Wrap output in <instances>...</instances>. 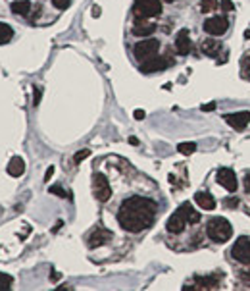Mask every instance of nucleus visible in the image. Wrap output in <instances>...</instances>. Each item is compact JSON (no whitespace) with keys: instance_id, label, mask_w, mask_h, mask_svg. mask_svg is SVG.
I'll return each instance as SVG.
<instances>
[{"instance_id":"1","label":"nucleus","mask_w":250,"mask_h":291,"mask_svg":"<svg viewBox=\"0 0 250 291\" xmlns=\"http://www.w3.org/2000/svg\"><path fill=\"white\" fill-rule=\"evenodd\" d=\"M156 203L147 197H129L125 199L122 209L118 212V222L125 232L139 234L152 226L156 218Z\"/></svg>"},{"instance_id":"2","label":"nucleus","mask_w":250,"mask_h":291,"mask_svg":"<svg viewBox=\"0 0 250 291\" xmlns=\"http://www.w3.org/2000/svg\"><path fill=\"white\" fill-rule=\"evenodd\" d=\"M206 234L212 241H218V243H225L233 238V226L225 220V218H212L206 226Z\"/></svg>"},{"instance_id":"3","label":"nucleus","mask_w":250,"mask_h":291,"mask_svg":"<svg viewBox=\"0 0 250 291\" xmlns=\"http://www.w3.org/2000/svg\"><path fill=\"white\" fill-rule=\"evenodd\" d=\"M160 12H162V2L160 0H135L133 14H135L137 20H147V18L160 16Z\"/></svg>"},{"instance_id":"4","label":"nucleus","mask_w":250,"mask_h":291,"mask_svg":"<svg viewBox=\"0 0 250 291\" xmlns=\"http://www.w3.org/2000/svg\"><path fill=\"white\" fill-rule=\"evenodd\" d=\"M158 51H160V41H156V39L139 41V43L135 45V49H133L135 58H137L139 62H145V60H149V58H152V56H156Z\"/></svg>"},{"instance_id":"5","label":"nucleus","mask_w":250,"mask_h":291,"mask_svg":"<svg viewBox=\"0 0 250 291\" xmlns=\"http://www.w3.org/2000/svg\"><path fill=\"white\" fill-rule=\"evenodd\" d=\"M231 257L241 263V265H249L250 266V238L249 236H241V238L235 241L233 249H231Z\"/></svg>"},{"instance_id":"6","label":"nucleus","mask_w":250,"mask_h":291,"mask_svg":"<svg viewBox=\"0 0 250 291\" xmlns=\"http://www.w3.org/2000/svg\"><path fill=\"white\" fill-rule=\"evenodd\" d=\"M93 193H95L97 201H100V203H106L112 197V189H110V184H108L106 176L95 174V178H93Z\"/></svg>"},{"instance_id":"7","label":"nucleus","mask_w":250,"mask_h":291,"mask_svg":"<svg viewBox=\"0 0 250 291\" xmlns=\"http://www.w3.org/2000/svg\"><path fill=\"white\" fill-rule=\"evenodd\" d=\"M202 27H204V31H206L208 35L220 37V35H224L225 31H227L229 22H227V18H224V16H214V18H208Z\"/></svg>"},{"instance_id":"8","label":"nucleus","mask_w":250,"mask_h":291,"mask_svg":"<svg viewBox=\"0 0 250 291\" xmlns=\"http://www.w3.org/2000/svg\"><path fill=\"white\" fill-rule=\"evenodd\" d=\"M218 184L222 187H225L229 193H235L239 189V182H237V176L231 168H220L218 170Z\"/></svg>"},{"instance_id":"9","label":"nucleus","mask_w":250,"mask_h":291,"mask_svg":"<svg viewBox=\"0 0 250 291\" xmlns=\"http://www.w3.org/2000/svg\"><path fill=\"white\" fill-rule=\"evenodd\" d=\"M168 66H170V62H168L166 58H162V56H152L149 60L141 62V72H143V74H154V72L166 70Z\"/></svg>"},{"instance_id":"10","label":"nucleus","mask_w":250,"mask_h":291,"mask_svg":"<svg viewBox=\"0 0 250 291\" xmlns=\"http://www.w3.org/2000/svg\"><path fill=\"white\" fill-rule=\"evenodd\" d=\"M225 122L233 128V130H245L247 126H249L250 122V112H235V114H229V116H225Z\"/></svg>"},{"instance_id":"11","label":"nucleus","mask_w":250,"mask_h":291,"mask_svg":"<svg viewBox=\"0 0 250 291\" xmlns=\"http://www.w3.org/2000/svg\"><path fill=\"white\" fill-rule=\"evenodd\" d=\"M185 226H187V220H185V216L181 214L179 209L170 216V220H168V224H166V228H168L170 234H181V232L185 230Z\"/></svg>"},{"instance_id":"12","label":"nucleus","mask_w":250,"mask_h":291,"mask_svg":"<svg viewBox=\"0 0 250 291\" xmlns=\"http://www.w3.org/2000/svg\"><path fill=\"white\" fill-rule=\"evenodd\" d=\"M175 51L185 56V54L191 53V39H189V31L187 29H181L175 37Z\"/></svg>"},{"instance_id":"13","label":"nucleus","mask_w":250,"mask_h":291,"mask_svg":"<svg viewBox=\"0 0 250 291\" xmlns=\"http://www.w3.org/2000/svg\"><path fill=\"white\" fill-rule=\"evenodd\" d=\"M110 238H112V234H110L108 230L99 228V230H95V232L91 234V238H89V247H91V249H97L100 245H104L106 241H110Z\"/></svg>"},{"instance_id":"14","label":"nucleus","mask_w":250,"mask_h":291,"mask_svg":"<svg viewBox=\"0 0 250 291\" xmlns=\"http://www.w3.org/2000/svg\"><path fill=\"white\" fill-rule=\"evenodd\" d=\"M195 201H197V205H199L200 209H204V211H214L216 209V199L210 193L200 191V193L195 195Z\"/></svg>"},{"instance_id":"15","label":"nucleus","mask_w":250,"mask_h":291,"mask_svg":"<svg viewBox=\"0 0 250 291\" xmlns=\"http://www.w3.org/2000/svg\"><path fill=\"white\" fill-rule=\"evenodd\" d=\"M179 211H181V214L185 216L187 224H197V222H200V214L193 209V205H191V203H183V205L179 207Z\"/></svg>"},{"instance_id":"16","label":"nucleus","mask_w":250,"mask_h":291,"mask_svg":"<svg viewBox=\"0 0 250 291\" xmlns=\"http://www.w3.org/2000/svg\"><path fill=\"white\" fill-rule=\"evenodd\" d=\"M24 172H25L24 159L22 157H14V159L10 160V164H8V174L14 176V178H20Z\"/></svg>"},{"instance_id":"17","label":"nucleus","mask_w":250,"mask_h":291,"mask_svg":"<svg viewBox=\"0 0 250 291\" xmlns=\"http://www.w3.org/2000/svg\"><path fill=\"white\" fill-rule=\"evenodd\" d=\"M154 31H156V26L154 24H147V22H137L133 26V35H137V37H149Z\"/></svg>"},{"instance_id":"18","label":"nucleus","mask_w":250,"mask_h":291,"mask_svg":"<svg viewBox=\"0 0 250 291\" xmlns=\"http://www.w3.org/2000/svg\"><path fill=\"white\" fill-rule=\"evenodd\" d=\"M29 10H31V2L29 0H16L12 4V12L16 16H29Z\"/></svg>"},{"instance_id":"19","label":"nucleus","mask_w":250,"mask_h":291,"mask_svg":"<svg viewBox=\"0 0 250 291\" xmlns=\"http://www.w3.org/2000/svg\"><path fill=\"white\" fill-rule=\"evenodd\" d=\"M222 49V45H220V41H214V39H208V41H204L202 43V53L206 54V56H216L218 51Z\"/></svg>"},{"instance_id":"20","label":"nucleus","mask_w":250,"mask_h":291,"mask_svg":"<svg viewBox=\"0 0 250 291\" xmlns=\"http://www.w3.org/2000/svg\"><path fill=\"white\" fill-rule=\"evenodd\" d=\"M197 284H199V290H216L218 288V278H197Z\"/></svg>"},{"instance_id":"21","label":"nucleus","mask_w":250,"mask_h":291,"mask_svg":"<svg viewBox=\"0 0 250 291\" xmlns=\"http://www.w3.org/2000/svg\"><path fill=\"white\" fill-rule=\"evenodd\" d=\"M12 37H14V31H12V27L0 22V45H6V43H10V41H12Z\"/></svg>"},{"instance_id":"22","label":"nucleus","mask_w":250,"mask_h":291,"mask_svg":"<svg viewBox=\"0 0 250 291\" xmlns=\"http://www.w3.org/2000/svg\"><path fill=\"white\" fill-rule=\"evenodd\" d=\"M177 151H179L181 155H185V157H189V155H193V153L197 151V143H179V147H177Z\"/></svg>"},{"instance_id":"23","label":"nucleus","mask_w":250,"mask_h":291,"mask_svg":"<svg viewBox=\"0 0 250 291\" xmlns=\"http://www.w3.org/2000/svg\"><path fill=\"white\" fill-rule=\"evenodd\" d=\"M214 10H218V0H200V12L208 14Z\"/></svg>"},{"instance_id":"24","label":"nucleus","mask_w":250,"mask_h":291,"mask_svg":"<svg viewBox=\"0 0 250 291\" xmlns=\"http://www.w3.org/2000/svg\"><path fill=\"white\" fill-rule=\"evenodd\" d=\"M241 76L245 79H250V56H243L241 58Z\"/></svg>"},{"instance_id":"25","label":"nucleus","mask_w":250,"mask_h":291,"mask_svg":"<svg viewBox=\"0 0 250 291\" xmlns=\"http://www.w3.org/2000/svg\"><path fill=\"white\" fill-rule=\"evenodd\" d=\"M12 284H14V278L4 274V272H0V291H8L12 288Z\"/></svg>"},{"instance_id":"26","label":"nucleus","mask_w":250,"mask_h":291,"mask_svg":"<svg viewBox=\"0 0 250 291\" xmlns=\"http://www.w3.org/2000/svg\"><path fill=\"white\" fill-rule=\"evenodd\" d=\"M50 193H52V195H58V197H62V199H68V197H70L60 185H52L50 187Z\"/></svg>"},{"instance_id":"27","label":"nucleus","mask_w":250,"mask_h":291,"mask_svg":"<svg viewBox=\"0 0 250 291\" xmlns=\"http://www.w3.org/2000/svg\"><path fill=\"white\" fill-rule=\"evenodd\" d=\"M89 155H91V151H89V149H83V151H79V153H77V155L74 157V162H75V164H79L81 160H85L87 157H89Z\"/></svg>"},{"instance_id":"28","label":"nucleus","mask_w":250,"mask_h":291,"mask_svg":"<svg viewBox=\"0 0 250 291\" xmlns=\"http://www.w3.org/2000/svg\"><path fill=\"white\" fill-rule=\"evenodd\" d=\"M70 2H72V0H52V4H54L58 10H66V8L70 6Z\"/></svg>"},{"instance_id":"29","label":"nucleus","mask_w":250,"mask_h":291,"mask_svg":"<svg viewBox=\"0 0 250 291\" xmlns=\"http://www.w3.org/2000/svg\"><path fill=\"white\" fill-rule=\"evenodd\" d=\"M41 97H43V91L39 89V87H35V99H33V105L37 106L41 103Z\"/></svg>"},{"instance_id":"30","label":"nucleus","mask_w":250,"mask_h":291,"mask_svg":"<svg viewBox=\"0 0 250 291\" xmlns=\"http://www.w3.org/2000/svg\"><path fill=\"white\" fill-rule=\"evenodd\" d=\"M222 8H224L225 12H231V10H235V4H233L231 0H224V4H222Z\"/></svg>"},{"instance_id":"31","label":"nucleus","mask_w":250,"mask_h":291,"mask_svg":"<svg viewBox=\"0 0 250 291\" xmlns=\"http://www.w3.org/2000/svg\"><path fill=\"white\" fill-rule=\"evenodd\" d=\"M135 120H145V110H135Z\"/></svg>"},{"instance_id":"32","label":"nucleus","mask_w":250,"mask_h":291,"mask_svg":"<svg viewBox=\"0 0 250 291\" xmlns=\"http://www.w3.org/2000/svg\"><path fill=\"white\" fill-rule=\"evenodd\" d=\"M52 174H54V166H50L49 170H47V174H45V182H49L50 178H52Z\"/></svg>"},{"instance_id":"33","label":"nucleus","mask_w":250,"mask_h":291,"mask_svg":"<svg viewBox=\"0 0 250 291\" xmlns=\"http://www.w3.org/2000/svg\"><path fill=\"white\" fill-rule=\"evenodd\" d=\"M202 110H204V112H210V110H216V105H214V103H210V105H204V106H202Z\"/></svg>"},{"instance_id":"34","label":"nucleus","mask_w":250,"mask_h":291,"mask_svg":"<svg viewBox=\"0 0 250 291\" xmlns=\"http://www.w3.org/2000/svg\"><path fill=\"white\" fill-rule=\"evenodd\" d=\"M237 199H229V201H225V205H229V207H237Z\"/></svg>"},{"instance_id":"35","label":"nucleus","mask_w":250,"mask_h":291,"mask_svg":"<svg viewBox=\"0 0 250 291\" xmlns=\"http://www.w3.org/2000/svg\"><path fill=\"white\" fill-rule=\"evenodd\" d=\"M93 16H95V18H99V16H100V8H99V6H95V8H93Z\"/></svg>"},{"instance_id":"36","label":"nucleus","mask_w":250,"mask_h":291,"mask_svg":"<svg viewBox=\"0 0 250 291\" xmlns=\"http://www.w3.org/2000/svg\"><path fill=\"white\" fill-rule=\"evenodd\" d=\"M245 187H247V191H250V174L247 176V180H245Z\"/></svg>"},{"instance_id":"37","label":"nucleus","mask_w":250,"mask_h":291,"mask_svg":"<svg viewBox=\"0 0 250 291\" xmlns=\"http://www.w3.org/2000/svg\"><path fill=\"white\" fill-rule=\"evenodd\" d=\"M50 280H52V282H56V280H60V274H50Z\"/></svg>"},{"instance_id":"38","label":"nucleus","mask_w":250,"mask_h":291,"mask_svg":"<svg viewBox=\"0 0 250 291\" xmlns=\"http://www.w3.org/2000/svg\"><path fill=\"white\" fill-rule=\"evenodd\" d=\"M245 37H247V39H250V29H249V31H245Z\"/></svg>"},{"instance_id":"39","label":"nucleus","mask_w":250,"mask_h":291,"mask_svg":"<svg viewBox=\"0 0 250 291\" xmlns=\"http://www.w3.org/2000/svg\"><path fill=\"white\" fill-rule=\"evenodd\" d=\"M164 2H175V0H164Z\"/></svg>"}]
</instances>
